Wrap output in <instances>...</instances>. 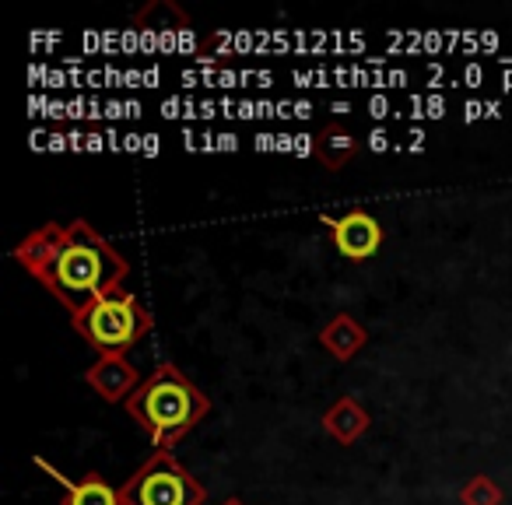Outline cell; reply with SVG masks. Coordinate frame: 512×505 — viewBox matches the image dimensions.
<instances>
[{
    "mask_svg": "<svg viewBox=\"0 0 512 505\" xmlns=\"http://www.w3.org/2000/svg\"><path fill=\"white\" fill-rule=\"evenodd\" d=\"M15 260L71 313H81L102 295L123 292L130 278L127 257L85 218L36 228L15 246Z\"/></svg>",
    "mask_w": 512,
    "mask_h": 505,
    "instance_id": "obj_1",
    "label": "cell"
},
{
    "mask_svg": "<svg viewBox=\"0 0 512 505\" xmlns=\"http://www.w3.org/2000/svg\"><path fill=\"white\" fill-rule=\"evenodd\" d=\"M127 414L141 425L155 449H172L211 414V400L186 372L172 362H162L127 400Z\"/></svg>",
    "mask_w": 512,
    "mask_h": 505,
    "instance_id": "obj_2",
    "label": "cell"
},
{
    "mask_svg": "<svg viewBox=\"0 0 512 505\" xmlns=\"http://www.w3.org/2000/svg\"><path fill=\"white\" fill-rule=\"evenodd\" d=\"M313 155L323 162V169L337 172L358 155V137L351 134V130H344L341 123H330L327 130H320V134H316Z\"/></svg>",
    "mask_w": 512,
    "mask_h": 505,
    "instance_id": "obj_10",
    "label": "cell"
},
{
    "mask_svg": "<svg viewBox=\"0 0 512 505\" xmlns=\"http://www.w3.org/2000/svg\"><path fill=\"white\" fill-rule=\"evenodd\" d=\"M123 505H204L207 488L169 453L155 449L120 488Z\"/></svg>",
    "mask_w": 512,
    "mask_h": 505,
    "instance_id": "obj_4",
    "label": "cell"
},
{
    "mask_svg": "<svg viewBox=\"0 0 512 505\" xmlns=\"http://www.w3.org/2000/svg\"><path fill=\"white\" fill-rule=\"evenodd\" d=\"M323 225H330V242H334L344 260H372L379 253V246H383V225L362 207L341 214V218L323 214Z\"/></svg>",
    "mask_w": 512,
    "mask_h": 505,
    "instance_id": "obj_5",
    "label": "cell"
},
{
    "mask_svg": "<svg viewBox=\"0 0 512 505\" xmlns=\"http://www.w3.org/2000/svg\"><path fill=\"white\" fill-rule=\"evenodd\" d=\"M320 344L337 358V362H351V358L369 344V330H365L355 316L341 313L320 330Z\"/></svg>",
    "mask_w": 512,
    "mask_h": 505,
    "instance_id": "obj_9",
    "label": "cell"
},
{
    "mask_svg": "<svg viewBox=\"0 0 512 505\" xmlns=\"http://www.w3.org/2000/svg\"><path fill=\"white\" fill-rule=\"evenodd\" d=\"M36 467L46 470V474H50L53 481L64 488V502H60V505H123L120 488H113V484H109L99 470L85 474V481H71V477H64L57 467H50L43 456H36Z\"/></svg>",
    "mask_w": 512,
    "mask_h": 505,
    "instance_id": "obj_7",
    "label": "cell"
},
{
    "mask_svg": "<svg viewBox=\"0 0 512 505\" xmlns=\"http://www.w3.org/2000/svg\"><path fill=\"white\" fill-rule=\"evenodd\" d=\"M85 383L92 386V393H99L106 404H127L144 379H141V372L127 362V355H99L88 365Z\"/></svg>",
    "mask_w": 512,
    "mask_h": 505,
    "instance_id": "obj_6",
    "label": "cell"
},
{
    "mask_svg": "<svg viewBox=\"0 0 512 505\" xmlns=\"http://www.w3.org/2000/svg\"><path fill=\"white\" fill-rule=\"evenodd\" d=\"M460 502L463 505H502L505 502V491L498 488L495 477L477 474V477H470V481L460 488Z\"/></svg>",
    "mask_w": 512,
    "mask_h": 505,
    "instance_id": "obj_11",
    "label": "cell"
},
{
    "mask_svg": "<svg viewBox=\"0 0 512 505\" xmlns=\"http://www.w3.org/2000/svg\"><path fill=\"white\" fill-rule=\"evenodd\" d=\"M369 425H372V418L358 397H341L323 414V432L334 442H341V446H355V442L369 432Z\"/></svg>",
    "mask_w": 512,
    "mask_h": 505,
    "instance_id": "obj_8",
    "label": "cell"
},
{
    "mask_svg": "<svg viewBox=\"0 0 512 505\" xmlns=\"http://www.w3.org/2000/svg\"><path fill=\"white\" fill-rule=\"evenodd\" d=\"M221 505H246V502H242V498H235V495H232V498H225V502H221Z\"/></svg>",
    "mask_w": 512,
    "mask_h": 505,
    "instance_id": "obj_12",
    "label": "cell"
},
{
    "mask_svg": "<svg viewBox=\"0 0 512 505\" xmlns=\"http://www.w3.org/2000/svg\"><path fill=\"white\" fill-rule=\"evenodd\" d=\"M71 327L99 355H127L155 327V316L134 292H113L95 299L81 313H71Z\"/></svg>",
    "mask_w": 512,
    "mask_h": 505,
    "instance_id": "obj_3",
    "label": "cell"
}]
</instances>
